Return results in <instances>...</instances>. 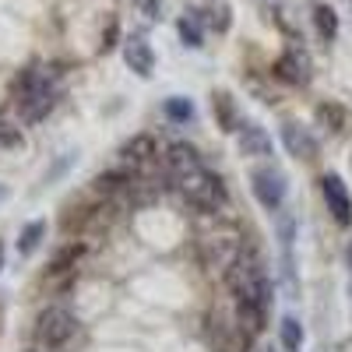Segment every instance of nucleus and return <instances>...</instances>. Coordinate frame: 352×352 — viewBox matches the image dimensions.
I'll return each mask as SVG.
<instances>
[{"label":"nucleus","instance_id":"f257e3e1","mask_svg":"<svg viewBox=\"0 0 352 352\" xmlns=\"http://www.w3.org/2000/svg\"><path fill=\"white\" fill-rule=\"evenodd\" d=\"M229 278V289L232 296H236V324H240V335L250 342L264 331L268 324V314H272V278H268V268H264V261L257 250H243L236 257V264L226 272Z\"/></svg>","mask_w":352,"mask_h":352},{"label":"nucleus","instance_id":"f03ea898","mask_svg":"<svg viewBox=\"0 0 352 352\" xmlns=\"http://www.w3.org/2000/svg\"><path fill=\"white\" fill-rule=\"evenodd\" d=\"M56 81H60V71H53V67H32L18 78L14 96H18V109L28 124L43 120L56 106Z\"/></svg>","mask_w":352,"mask_h":352},{"label":"nucleus","instance_id":"7ed1b4c3","mask_svg":"<svg viewBox=\"0 0 352 352\" xmlns=\"http://www.w3.org/2000/svg\"><path fill=\"white\" fill-rule=\"evenodd\" d=\"M176 190L184 194V201L187 204H194L197 212H222L226 204H229V194H226V187H222V180L215 173H208V169H194V173H187L184 180H176L173 184Z\"/></svg>","mask_w":352,"mask_h":352},{"label":"nucleus","instance_id":"20e7f679","mask_svg":"<svg viewBox=\"0 0 352 352\" xmlns=\"http://www.w3.org/2000/svg\"><path fill=\"white\" fill-rule=\"evenodd\" d=\"M78 331V317L67 307H46L36 320V338L46 349H64Z\"/></svg>","mask_w":352,"mask_h":352},{"label":"nucleus","instance_id":"39448f33","mask_svg":"<svg viewBox=\"0 0 352 352\" xmlns=\"http://www.w3.org/2000/svg\"><path fill=\"white\" fill-rule=\"evenodd\" d=\"M250 190L261 201V208L268 212H282V201H285V176L275 166H264L250 173Z\"/></svg>","mask_w":352,"mask_h":352},{"label":"nucleus","instance_id":"423d86ee","mask_svg":"<svg viewBox=\"0 0 352 352\" xmlns=\"http://www.w3.org/2000/svg\"><path fill=\"white\" fill-rule=\"evenodd\" d=\"M320 194H324V204H328L331 219L338 226H352V194L342 184V176H335V173L320 176Z\"/></svg>","mask_w":352,"mask_h":352},{"label":"nucleus","instance_id":"0eeeda50","mask_svg":"<svg viewBox=\"0 0 352 352\" xmlns=\"http://www.w3.org/2000/svg\"><path fill=\"white\" fill-rule=\"evenodd\" d=\"M201 166H204V162H201L197 148H194V144H187V141L169 144L166 155H162V173L169 176L173 184H176V180H184L187 173H194V169H201Z\"/></svg>","mask_w":352,"mask_h":352},{"label":"nucleus","instance_id":"6e6552de","mask_svg":"<svg viewBox=\"0 0 352 352\" xmlns=\"http://www.w3.org/2000/svg\"><path fill=\"white\" fill-rule=\"evenodd\" d=\"M275 78L285 85H307L310 81V56L300 46H289L275 60Z\"/></svg>","mask_w":352,"mask_h":352},{"label":"nucleus","instance_id":"1a4fd4ad","mask_svg":"<svg viewBox=\"0 0 352 352\" xmlns=\"http://www.w3.org/2000/svg\"><path fill=\"white\" fill-rule=\"evenodd\" d=\"M187 14H194L204 28L212 32H226L229 21H232V11L226 0H187Z\"/></svg>","mask_w":352,"mask_h":352},{"label":"nucleus","instance_id":"9d476101","mask_svg":"<svg viewBox=\"0 0 352 352\" xmlns=\"http://www.w3.org/2000/svg\"><path fill=\"white\" fill-rule=\"evenodd\" d=\"M155 152H159L155 134H134V138H127V141L120 144V162L127 166V173H134L138 166L152 162V159H155Z\"/></svg>","mask_w":352,"mask_h":352},{"label":"nucleus","instance_id":"9b49d317","mask_svg":"<svg viewBox=\"0 0 352 352\" xmlns=\"http://www.w3.org/2000/svg\"><path fill=\"white\" fill-rule=\"evenodd\" d=\"M124 60H127V67H131L138 78H148V74L155 71V50L148 46V39L127 36V39H124Z\"/></svg>","mask_w":352,"mask_h":352},{"label":"nucleus","instance_id":"f8f14e48","mask_svg":"<svg viewBox=\"0 0 352 352\" xmlns=\"http://www.w3.org/2000/svg\"><path fill=\"white\" fill-rule=\"evenodd\" d=\"M282 144H285V152L292 159H303V162L317 159V138L307 127H300V124H285L282 127Z\"/></svg>","mask_w":352,"mask_h":352},{"label":"nucleus","instance_id":"ddd939ff","mask_svg":"<svg viewBox=\"0 0 352 352\" xmlns=\"http://www.w3.org/2000/svg\"><path fill=\"white\" fill-rule=\"evenodd\" d=\"M236 141H240V152L250 155V159H268L272 155V138L261 124H243L236 131Z\"/></svg>","mask_w":352,"mask_h":352},{"label":"nucleus","instance_id":"4468645a","mask_svg":"<svg viewBox=\"0 0 352 352\" xmlns=\"http://www.w3.org/2000/svg\"><path fill=\"white\" fill-rule=\"evenodd\" d=\"M212 109H215V120L226 134H236L240 131V109H236V99L229 92H215L212 96Z\"/></svg>","mask_w":352,"mask_h":352},{"label":"nucleus","instance_id":"2eb2a0df","mask_svg":"<svg viewBox=\"0 0 352 352\" xmlns=\"http://www.w3.org/2000/svg\"><path fill=\"white\" fill-rule=\"evenodd\" d=\"M314 116H317V124H324L331 134H342L345 124H349V113H345V106H338V102H320V106L314 109Z\"/></svg>","mask_w":352,"mask_h":352},{"label":"nucleus","instance_id":"dca6fc26","mask_svg":"<svg viewBox=\"0 0 352 352\" xmlns=\"http://www.w3.org/2000/svg\"><path fill=\"white\" fill-rule=\"evenodd\" d=\"M278 338H282V349L285 352H303V342H307V331L296 317H282V324H278Z\"/></svg>","mask_w":352,"mask_h":352},{"label":"nucleus","instance_id":"f3484780","mask_svg":"<svg viewBox=\"0 0 352 352\" xmlns=\"http://www.w3.org/2000/svg\"><path fill=\"white\" fill-rule=\"evenodd\" d=\"M314 25H317V32L324 43H331L338 36V14L331 4H314Z\"/></svg>","mask_w":352,"mask_h":352},{"label":"nucleus","instance_id":"a211bd4d","mask_svg":"<svg viewBox=\"0 0 352 352\" xmlns=\"http://www.w3.org/2000/svg\"><path fill=\"white\" fill-rule=\"evenodd\" d=\"M162 113H166L169 124H190V120H194V102L184 99V96H169V99L162 102Z\"/></svg>","mask_w":352,"mask_h":352},{"label":"nucleus","instance_id":"6ab92c4d","mask_svg":"<svg viewBox=\"0 0 352 352\" xmlns=\"http://www.w3.org/2000/svg\"><path fill=\"white\" fill-rule=\"evenodd\" d=\"M176 32H180L184 46H190V50H201L204 46V25L194 14H184L180 21H176Z\"/></svg>","mask_w":352,"mask_h":352},{"label":"nucleus","instance_id":"aec40b11","mask_svg":"<svg viewBox=\"0 0 352 352\" xmlns=\"http://www.w3.org/2000/svg\"><path fill=\"white\" fill-rule=\"evenodd\" d=\"M43 236H46V222H43V219L28 222V226L21 229V236H18V250H21L25 257H28V254H36L39 243H43Z\"/></svg>","mask_w":352,"mask_h":352},{"label":"nucleus","instance_id":"412c9836","mask_svg":"<svg viewBox=\"0 0 352 352\" xmlns=\"http://www.w3.org/2000/svg\"><path fill=\"white\" fill-rule=\"evenodd\" d=\"M21 131L11 127V124H0V148H21Z\"/></svg>","mask_w":352,"mask_h":352},{"label":"nucleus","instance_id":"4be33fe9","mask_svg":"<svg viewBox=\"0 0 352 352\" xmlns=\"http://www.w3.org/2000/svg\"><path fill=\"white\" fill-rule=\"evenodd\" d=\"M134 4L141 8L144 18H159L162 14V0H134Z\"/></svg>","mask_w":352,"mask_h":352},{"label":"nucleus","instance_id":"5701e85b","mask_svg":"<svg viewBox=\"0 0 352 352\" xmlns=\"http://www.w3.org/2000/svg\"><path fill=\"white\" fill-rule=\"evenodd\" d=\"M0 272H4V240H0Z\"/></svg>","mask_w":352,"mask_h":352},{"label":"nucleus","instance_id":"b1692460","mask_svg":"<svg viewBox=\"0 0 352 352\" xmlns=\"http://www.w3.org/2000/svg\"><path fill=\"white\" fill-rule=\"evenodd\" d=\"M349 268H352V250H349Z\"/></svg>","mask_w":352,"mask_h":352},{"label":"nucleus","instance_id":"393cba45","mask_svg":"<svg viewBox=\"0 0 352 352\" xmlns=\"http://www.w3.org/2000/svg\"><path fill=\"white\" fill-rule=\"evenodd\" d=\"M28 352H36V349H28Z\"/></svg>","mask_w":352,"mask_h":352},{"label":"nucleus","instance_id":"a878e982","mask_svg":"<svg viewBox=\"0 0 352 352\" xmlns=\"http://www.w3.org/2000/svg\"><path fill=\"white\" fill-rule=\"evenodd\" d=\"M268 352H275V349H268Z\"/></svg>","mask_w":352,"mask_h":352}]
</instances>
